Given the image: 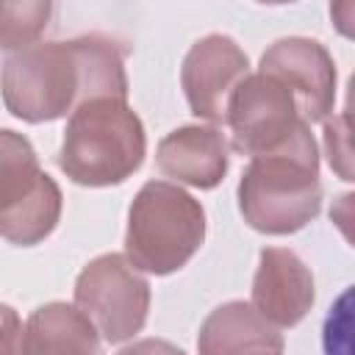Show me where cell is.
<instances>
[{"mask_svg":"<svg viewBox=\"0 0 355 355\" xmlns=\"http://www.w3.org/2000/svg\"><path fill=\"white\" fill-rule=\"evenodd\" d=\"M122 50L97 33L69 42H36L3 61L6 108L25 122H50L92 100H125Z\"/></svg>","mask_w":355,"mask_h":355,"instance_id":"1","label":"cell"},{"mask_svg":"<svg viewBox=\"0 0 355 355\" xmlns=\"http://www.w3.org/2000/svg\"><path fill=\"white\" fill-rule=\"evenodd\" d=\"M239 208L250 227L272 236L294 233L319 214V153L311 128L288 150L250 161L239 180Z\"/></svg>","mask_w":355,"mask_h":355,"instance_id":"2","label":"cell"},{"mask_svg":"<svg viewBox=\"0 0 355 355\" xmlns=\"http://www.w3.org/2000/svg\"><path fill=\"white\" fill-rule=\"evenodd\" d=\"M144 125L125 100H92L69 114L58 166L80 186H114L144 161Z\"/></svg>","mask_w":355,"mask_h":355,"instance_id":"3","label":"cell"},{"mask_svg":"<svg viewBox=\"0 0 355 355\" xmlns=\"http://www.w3.org/2000/svg\"><path fill=\"white\" fill-rule=\"evenodd\" d=\"M205 239V211L180 186L150 180L139 189L125 230L128 261L150 275L180 269Z\"/></svg>","mask_w":355,"mask_h":355,"instance_id":"4","label":"cell"},{"mask_svg":"<svg viewBox=\"0 0 355 355\" xmlns=\"http://www.w3.org/2000/svg\"><path fill=\"white\" fill-rule=\"evenodd\" d=\"M61 216V191L39 169L28 139L14 130L0 136V233L11 244H39Z\"/></svg>","mask_w":355,"mask_h":355,"instance_id":"5","label":"cell"},{"mask_svg":"<svg viewBox=\"0 0 355 355\" xmlns=\"http://www.w3.org/2000/svg\"><path fill=\"white\" fill-rule=\"evenodd\" d=\"M225 125L230 128L233 150L250 158L288 150L308 128L291 89L266 72L244 78L230 100Z\"/></svg>","mask_w":355,"mask_h":355,"instance_id":"6","label":"cell"},{"mask_svg":"<svg viewBox=\"0 0 355 355\" xmlns=\"http://www.w3.org/2000/svg\"><path fill=\"white\" fill-rule=\"evenodd\" d=\"M75 305L92 319L105 341L119 344L144 327L150 286L125 255H100L78 275Z\"/></svg>","mask_w":355,"mask_h":355,"instance_id":"7","label":"cell"},{"mask_svg":"<svg viewBox=\"0 0 355 355\" xmlns=\"http://www.w3.org/2000/svg\"><path fill=\"white\" fill-rule=\"evenodd\" d=\"M247 75L250 61L230 36L211 33L194 42L180 69V83L191 114L208 122H227L230 100Z\"/></svg>","mask_w":355,"mask_h":355,"instance_id":"8","label":"cell"},{"mask_svg":"<svg viewBox=\"0 0 355 355\" xmlns=\"http://www.w3.org/2000/svg\"><path fill=\"white\" fill-rule=\"evenodd\" d=\"M261 72L291 89L305 122H319L330 114L336 100V64L324 44L302 36L277 39L261 55Z\"/></svg>","mask_w":355,"mask_h":355,"instance_id":"9","label":"cell"},{"mask_svg":"<svg viewBox=\"0 0 355 355\" xmlns=\"http://www.w3.org/2000/svg\"><path fill=\"white\" fill-rule=\"evenodd\" d=\"M313 305V275L283 247H266L252 280V308L275 327L297 324Z\"/></svg>","mask_w":355,"mask_h":355,"instance_id":"10","label":"cell"},{"mask_svg":"<svg viewBox=\"0 0 355 355\" xmlns=\"http://www.w3.org/2000/svg\"><path fill=\"white\" fill-rule=\"evenodd\" d=\"M155 164L166 178L194 189H214L227 172V144L216 128L186 125L161 139Z\"/></svg>","mask_w":355,"mask_h":355,"instance_id":"11","label":"cell"},{"mask_svg":"<svg viewBox=\"0 0 355 355\" xmlns=\"http://www.w3.org/2000/svg\"><path fill=\"white\" fill-rule=\"evenodd\" d=\"M200 355H280L283 336L247 302H225L208 313L197 336Z\"/></svg>","mask_w":355,"mask_h":355,"instance_id":"12","label":"cell"},{"mask_svg":"<svg viewBox=\"0 0 355 355\" xmlns=\"http://www.w3.org/2000/svg\"><path fill=\"white\" fill-rule=\"evenodd\" d=\"M97 327L75 305L50 302L31 313L25 322L22 355H97Z\"/></svg>","mask_w":355,"mask_h":355,"instance_id":"13","label":"cell"},{"mask_svg":"<svg viewBox=\"0 0 355 355\" xmlns=\"http://www.w3.org/2000/svg\"><path fill=\"white\" fill-rule=\"evenodd\" d=\"M53 6L50 3H11L0 6V44L6 53H17L22 47L36 44L39 33L47 28Z\"/></svg>","mask_w":355,"mask_h":355,"instance_id":"14","label":"cell"},{"mask_svg":"<svg viewBox=\"0 0 355 355\" xmlns=\"http://www.w3.org/2000/svg\"><path fill=\"white\" fill-rule=\"evenodd\" d=\"M322 349L324 355H355V286H349L327 311Z\"/></svg>","mask_w":355,"mask_h":355,"instance_id":"15","label":"cell"},{"mask_svg":"<svg viewBox=\"0 0 355 355\" xmlns=\"http://www.w3.org/2000/svg\"><path fill=\"white\" fill-rule=\"evenodd\" d=\"M324 155L330 169L341 178L355 183V116L336 114L324 119Z\"/></svg>","mask_w":355,"mask_h":355,"instance_id":"16","label":"cell"},{"mask_svg":"<svg viewBox=\"0 0 355 355\" xmlns=\"http://www.w3.org/2000/svg\"><path fill=\"white\" fill-rule=\"evenodd\" d=\"M330 222L355 247V191H347L338 200H333V205H330Z\"/></svg>","mask_w":355,"mask_h":355,"instance_id":"17","label":"cell"},{"mask_svg":"<svg viewBox=\"0 0 355 355\" xmlns=\"http://www.w3.org/2000/svg\"><path fill=\"white\" fill-rule=\"evenodd\" d=\"M3 322H6V333H3V355H22V344H25V327L19 324L17 313L11 308H3Z\"/></svg>","mask_w":355,"mask_h":355,"instance_id":"18","label":"cell"},{"mask_svg":"<svg viewBox=\"0 0 355 355\" xmlns=\"http://www.w3.org/2000/svg\"><path fill=\"white\" fill-rule=\"evenodd\" d=\"M330 17H333V25L341 36L355 39V0L330 3Z\"/></svg>","mask_w":355,"mask_h":355,"instance_id":"19","label":"cell"},{"mask_svg":"<svg viewBox=\"0 0 355 355\" xmlns=\"http://www.w3.org/2000/svg\"><path fill=\"white\" fill-rule=\"evenodd\" d=\"M116 355H183L175 344L169 341H161V338H141V341H133L128 344L125 349H119Z\"/></svg>","mask_w":355,"mask_h":355,"instance_id":"20","label":"cell"},{"mask_svg":"<svg viewBox=\"0 0 355 355\" xmlns=\"http://www.w3.org/2000/svg\"><path fill=\"white\" fill-rule=\"evenodd\" d=\"M344 114L355 116V75L349 78V86H347V108H344Z\"/></svg>","mask_w":355,"mask_h":355,"instance_id":"21","label":"cell"}]
</instances>
